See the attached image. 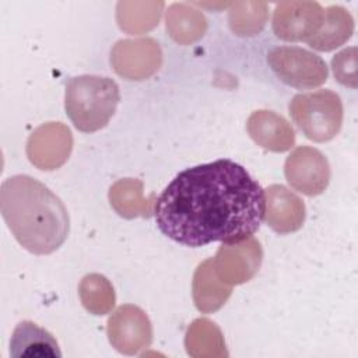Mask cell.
<instances>
[{
  "label": "cell",
  "mask_w": 358,
  "mask_h": 358,
  "mask_svg": "<svg viewBox=\"0 0 358 358\" xmlns=\"http://www.w3.org/2000/svg\"><path fill=\"white\" fill-rule=\"evenodd\" d=\"M289 115L306 138L324 143L334 138L343 124V102L330 90L296 94L289 102Z\"/></svg>",
  "instance_id": "cell-4"
},
{
  "label": "cell",
  "mask_w": 358,
  "mask_h": 358,
  "mask_svg": "<svg viewBox=\"0 0 358 358\" xmlns=\"http://www.w3.org/2000/svg\"><path fill=\"white\" fill-rule=\"evenodd\" d=\"M262 259V246L250 236L236 243H222L213 259V266L218 278L232 287L249 281L259 270Z\"/></svg>",
  "instance_id": "cell-8"
},
{
  "label": "cell",
  "mask_w": 358,
  "mask_h": 358,
  "mask_svg": "<svg viewBox=\"0 0 358 358\" xmlns=\"http://www.w3.org/2000/svg\"><path fill=\"white\" fill-rule=\"evenodd\" d=\"M109 201L115 211L124 218L150 217L152 203L143 196V182L140 179H120L109 190Z\"/></svg>",
  "instance_id": "cell-17"
},
{
  "label": "cell",
  "mask_w": 358,
  "mask_h": 358,
  "mask_svg": "<svg viewBox=\"0 0 358 358\" xmlns=\"http://www.w3.org/2000/svg\"><path fill=\"white\" fill-rule=\"evenodd\" d=\"M331 69L334 78L345 85L355 88L357 87V49L354 46L338 52L331 59Z\"/></svg>",
  "instance_id": "cell-20"
},
{
  "label": "cell",
  "mask_w": 358,
  "mask_h": 358,
  "mask_svg": "<svg viewBox=\"0 0 358 358\" xmlns=\"http://www.w3.org/2000/svg\"><path fill=\"white\" fill-rule=\"evenodd\" d=\"M73 147L69 127L62 123H46L38 127L28 138L27 154L29 161L43 171H52L64 164Z\"/></svg>",
  "instance_id": "cell-10"
},
{
  "label": "cell",
  "mask_w": 358,
  "mask_h": 358,
  "mask_svg": "<svg viewBox=\"0 0 358 358\" xmlns=\"http://www.w3.org/2000/svg\"><path fill=\"white\" fill-rule=\"evenodd\" d=\"M161 50L152 39L119 41L112 53L110 63L115 71L127 80H144L161 66Z\"/></svg>",
  "instance_id": "cell-11"
},
{
  "label": "cell",
  "mask_w": 358,
  "mask_h": 358,
  "mask_svg": "<svg viewBox=\"0 0 358 358\" xmlns=\"http://www.w3.org/2000/svg\"><path fill=\"white\" fill-rule=\"evenodd\" d=\"M0 208L14 238L34 255L53 253L69 236L66 206L29 175H14L1 183Z\"/></svg>",
  "instance_id": "cell-2"
},
{
  "label": "cell",
  "mask_w": 358,
  "mask_h": 358,
  "mask_svg": "<svg viewBox=\"0 0 358 358\" xmlns=\"http://www.w3.org/2000/svg\"><path fill=\"white\" fill-rule=\"evenodd\" d=\"M324 10L316 1H284L275 6L273 31L288 42L308 41L320 28Z\"/></svg>",
  "instance_id": "cell-9"
},
{
  "label": "cell",
  "mask_w": 358,
  "mask_h": 358,
  "mask_svg": "<svg viewBox=\"0 0 358 358\" xmlns=\"http://www.w3.org/2000/svg\"><path fill=\"white\" fill-rule=\"evenodd\" d=\"M232 294V287L222 282L215 274L213 257L199 264L193 277V301L203 313L218 310Z\"/></svg>",
  "instance_id": "cell-15"
},
{
  "label": "cell",
  "mask_w": 358,
  "mask_h": 358,
  "mask_svg": "<svg viewBox=\"0 0 358 358\" xmlns=\"http://www.w3.org/2000/svg\"><path fill=\"white\" fill-rule=\"evenodd\" d=\"M10 355L20 357H62L56 338L31 320L20 322L10 338Z\"/></svg>",
  "instance_id": "cell-14"
},
{
  "label": "cell",
  "mask_w": 358,
  "mask_h": 358,
  "mask_svg": "<svg viewBox=\"0 0 358 358\" xmlns=\"http://www.w3.org/2000/svg\"><path fill=\"white\" fill-rule=\"evenodd\" d=\"M120 101L119 85L102 76H77L66 84L64 109L74 127L83 133L103 129Z\"/></svg>",
  "instance_id": "cell-3"
},
{
  "label": "cell",
  "mask_w": 358,
  "mask_h": 358,
  "mask_svg": "<svg viewBox=\"0 0 358 358\" xmlns=\"http://www.w3.org/2000/svg\"><path fill=\"white\" fill-rule=\"evenodd\" d=\"M159 231L189 248L236 243L256 234L264 217V190L232 159L179 172L154 203Z\"/></svg>",
  "instance_id": "cell-1"
},
{
  "label": "cell",
  "mask_w": 358,
  "mask_h": 358,
  "mask_svg": "<svg viewBox=\"0 0 358 358\" xmlns=\"http://www.w3.org/2000/svg\"><path fill=\"white\" fill-rule=\"evenodd\" d=\"M106 334L115 350L124 355H137L151 345L152 326L141 308L127 303L110 315Z\"/></svg>",
  "instance_id": "cell-6"
},
{
  "label": "cell",
  "mask_w": 358,
  "mask_h": 358,
  "mask_svg": "<svg viewBox=\"0 0 358 358\" xmlns=\"http://www.w3.org/2000/svg\"><path fill=\"white\" fill-rule=\"evenodd\" d=\"M246 129L252 140L268 151L284 152L295 143L292 126L273 110H255L248 119Z\"/></svg>",
  "instance_id": "cell-13"
},
{
  "label": "cell",
  "mask_w": 358,
  "mask_h": 358,
  "mask_svg": "<svg viewBox=\"0 0 358 358\" xmlns=\"http://www.w3.org/2000/svg\"><path fill=\"white\" fill-rule=\"evenodd\" d=\"M277 234L298 231L305 221L303 201L282 185H271L264 190V217Z\"/></svg>",
  "instance_id": "cell-12"
},
{
  "label": "cell",
  "mask_w": 358,
  "mask_h": 358,
  "mask_svg": "<svg viewBox=\"0 0 358 358\" xmlns=\"http://www.w3.org/2000/svg\"><path fill=\"white\" fill-rule=\"evenodd\" d=\"M284 173L287 182L306 196H317L326 190L330 182V165L327 158L309 145L296 147L285 159Z\"/></svg>",
  "instance_id": "cell-7"
},
{
  "label": "cell",
  "mask_w": 358,
  "mask_h": 358,
  "mask_svg": "<svg viewBox=\"0 0 358 358\" xmlns=\"http://www.w3.org/2000/svg\"><path fill=\"white\" fill-rule=\"evenodd\" d=\"M78 294L83 306L92 315H106L115 306V291L105 275L91 273L83 277Z\"/></svg>",
  "instance_id": "cell-19"
},
{
  "label": "cell",
  "mask_w": 358,
  "mask_h": 358,
  "mask_svg": "<svg viewBox=\"0 0 358 358\" xmlns=\"http://www.w3.org/2000/svg\"><path fill=\"white\" fill-rule=\"evenodd\" d=\"M185 345L190 357H228L221 330L208 319H196L189 326Z\"/></svg>",
  "instance_id": "cell-18"
},
{
  "label": "cell",
  "mask_w": 358,
  "mask_h": 358,
  "mask_svg": "<svg viewBox=\"0 0 358 358\" xmlns=\"http://www.w3.org/2000/svg\"><path fill=\"white\" fill-rule=\"evenodd\" d=\"M354 32V20L351 14L340 7L331 6L324 10V17L317 32L306 42L319 52H330L345 43Z\"/></svg>",
  "instance_id": "cell-16"
},
{
  "label": "cell",
  "mask_w": 358,
  "mask_h": 358,
  "mask_svg": "<svg viewBox=\"0 0 358 358\" xmlns=\"http://www.w3.org/2000/svg\"><path fill=\"white\" fill-rule=\"evenodd\" d=\"M267 63L287 85L310 90L326 83L329 71L324 60L299 46H277L267 53Z\"/></svg>",
  "instance_id": "cell-5"
}]
</instances>
